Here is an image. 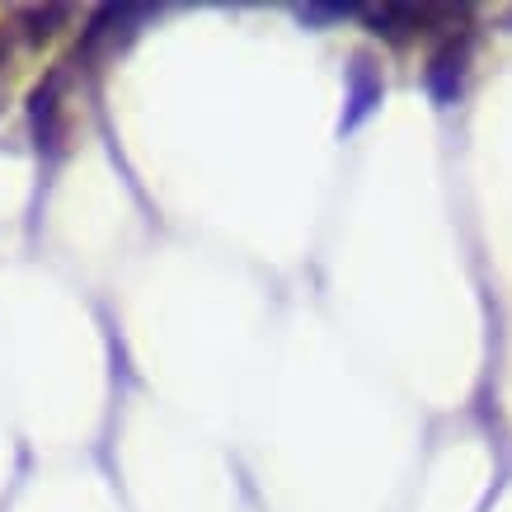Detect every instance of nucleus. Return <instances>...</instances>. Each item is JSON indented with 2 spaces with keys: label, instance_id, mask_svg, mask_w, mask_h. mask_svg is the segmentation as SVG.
I'll return each mask as SVG.
<instances>
[{
  "label": "nucleus",
  "instance_id": "obj_2",
  "mask_svg": "<svg viewBox=\"0 0 512 512\" xmlns=\"http://www.w3.org/2000/svg\"><path fill=\"white\" fill-rule=\"evenodd\" d=\"M362 19L372 24V33H386V38H409L428 29V10H414V5H367Z\"/></svg>",
  "mask_w": 512,
  "mask_h": 512
},
{
  "label": "nucleus",
  "instance_id": "obj_4",
  "mask_svg": "<svg viewBox=\"0 0 512 512\" xmlns=\"http://www.w3.org/2000/svg\"><path fill=\"white\" fill-rule=\"evenodd\" d=\"M461 76H466V47H442L433 57V66H428V90L437 94V99H456V90H461Z\"/></svg>",
  "mask_w": 512,
  "mask_h": 512
},
{
  "label": "nucleus",
  "instance_id": "obj_3",
  "mask_svg": "<svg viewBox=\"0 0 512 512\" xmlns=\"http://www.w3.org/2000/svg\"><path fill=\"white\" fill-rule=\"evenodd\" d=\"M66 19H71L66 5H24V10L15 15V29L24 33V43L43 47V43H52V38L66 29Z\"/></svg>",
  "mask_w": 512,
  "mask_h": 512
},
{
  "label": "nucleus",
  "instance_id": "obj_1",
  "mask_svg": "<svg viewBox=\"0 0 512 512\" xmlns=\"http://www.w3.org/2000/svg\"><path fill=\"white\" fill-rule=\"evenodd\" d=\"M137 15L132 5H109V10H99L90 19V29H85V52H99V47H123L137 29Z\"/></svg>",
  "mask_w": 512,
  "mask_h": 512
}]
</instances>
